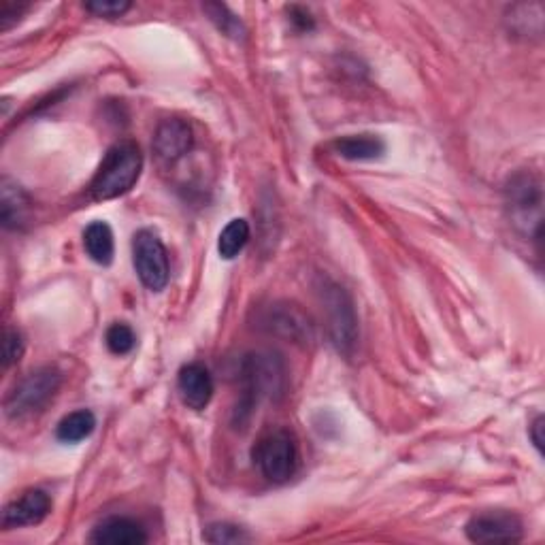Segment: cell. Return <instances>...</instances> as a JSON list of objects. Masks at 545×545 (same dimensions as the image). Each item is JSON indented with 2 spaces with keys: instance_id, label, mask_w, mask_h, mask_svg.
I'll return each instance as SVG.
<instances>
[{
  "instance_id": "6da1fadb",
  "label": "cell",
  "mask_w": 545,
  "mask_h": 545,
  "mask_svg": "<svg viewBox=\"0 0 545 545\" xmlns=\"http://www.w3.org/2000/svg\"><path fill=\"white\" fill-rule=\"evenodd\" d=\"M143 169V154L135 141L111 145L98 167L90 192L96 201H111L135 188Z\"/></svg>"
},
{
  "instance_id": "7a4b0ae2",
  "label": "cell",
  "mask_w": 545,
  "mask_h": 545,
  "mask_svg": "<svg viewBox=\"0 0 545 545\" xmlns=\"http://www.w3.org/2000/svg\"><path fill=\"white\" fill-rule=\"evenodd\" d=\"M284 362L273 352H254L245 356L241 365L243 396L237 407V418L252 414L262 399H273L284 388Z\"/></svg>"
},
{
  "instance_id": "3957f363",
  "label": "cell",
  "mask_w": 545,
  "mask_h": 545,
  "mask_svg": "<svg viewBox=\"0 0 545 545\" xmlns=\"http://www.w3.org/2000/svg\"><path fill=\"white\" fill-rule=\"evenodd\" d=\"M318 294L326 316L330 341H333L341 354L352 356L358 341V320L350 294L328 277H322Z\"/></svg>"
},
{
  "instance_id": "277c9868",
  "label": "cell",
  "mask_w": 545,
  "mask_h": 545,
  "mask_svg": "<svg viewBox=\"0 0 545 545\" xmlns=\"http://www.w3.org/2000/svg\"><path fill=\"white\" fill-rule=\"evenodd\" d=\"M541 205L543 192L539 179L531 173H518L505 186V207L511 224L528 239L541 237Z\"/></svg>"
},
{
  "instance_id": "5b68a950",
  "label": "cell",
  "mask_w": 545,
  "mask_h": 545,
  "mask_svg": "<svg viewBox=\"0 0 545 545\" xmlns=\"http://www.w3.org/2000/svg\"><path fill=\"white\" fill-rule=\"evenodd\" d=\"M299 443L286 428L262 435L254 448V462L260 473L273 484H284L292 480L299 471Z\"/></svg>"
},
{
  "instance_id": "8992f818",
  "label": "cell",
  "mask_w": 545,
  "mask_h": 545,
  "mask_svg": "<svg viewBox=\"0 0 545 545\" xmlns=\"http://www.w3.org/2000/svg\"><path fill=\"white\" fill-rule=\"evenodd\" d=\"M60 384L62 375L56 367H41L28 373L7 396L5 401L7 418L24 420L39 414V411H43L47 403L54 399Z\"/></svg>"
},
{
  "instance_id": "52a82bcc",
  "label": "cell",
  "mask_w": 545,
  "mask_h": 545,
  "mask_svg": "<svg viewBox=\"0 0 545 545\" xmlns=\"http://www.w3.org/2000/svg\"><path fill=\"white\" fill-rule=\"evenodd\" d=\"M132 262H135L137 275L147 290L160 292L167 288L171 275L169 254L154 230L143 228L135 235V241H132Z\"/></svg>"
},
{
  "instance_id": "ba28073f",
  "label": "cell",
  "mask_w": 545,
  "mask_h": 545,
  "mask_svg": "<svg viewBox=\"0 0 545 545\" xmlns=\"http://www.w3.org/2000/svg\"><path fill=\"white\" fill-rule=\"evenodd\" d=\"M258 326L271 335L301 345H309L313 337H316V328H313V322L309 320L307 313L299 305L288 301H279L264 307L258 316Z\"/></svg>"
},
{
  "instance_id": "9c48e42d",
  "label": "cell",
  "mask_w": 545,
  "mask_h": 545,
  "mask_svg": "<svg viewBox=\"0 0 545 545\" xmlns=\"http://www.w3.org/2000/svg\"><path fill=\"white\" fill-rule=\"evenodd\" d=\"M465 533L473 543H518L524 537V524L511 511H484L467 522Z\"/></svg>"
},
{
  "instance_id": "30bf717a",
  "label": "cell",
  "mask_w": 545,
  "mask_h": 545,
  "mask_svg": "<svg viewBox=\"0 0 545 545\" xmlns=\"http://www.w3.org/2000/svg\"><path fill=\"white\" fill-rule=\"evenodd\" d=\"M49 511H52V499L45 490H26L20 499L11 501L3 511L5 528H22L41 524Z\"/></svg>"
},
{
  "instance_id": "8fae6325",
  "label": "cell",
  "mask_w": 545,
  "mask_h": 545,
  "mask_svg": "<svg viewBox=\"0 0 545 545\" xmlns=\"http://www.w3.org/2000/svg\"><path fill=\"white\" fill-rule=\"evenodd\" d=\"M192 145L194 135L188 122L171 118L158 124L154 135V152L162 162H177L192 150Z\"/></svg>"
},
{
  "instance_id": "7c38bea8",
  "label": "cell",
  "mask_w": 545,
  "mask_h": 545,
  "mask_svg": "<svg viewBox=\"0 0 545 545\" xmlns=\"http://www.w3.org/2000/svg\"><path fill=\"white\" fill-rule=\"evenodd\" d=\"M177 390L181 401L194 411H203L213 396V379L201 362H188L177 375Z\"/></svg>"
},
{
  "instance_id": "4fadbf2b",
  "label": "cell",
  "mask_w": 545,
  "mask_h": 545,
  "mask_svg": "<svg viewBox=\"0 0 545 545\" xmlns=\"http://www.w3.org/2000/svg\"><path fill=\"white\" fill-rule=\"evenodd\" d=\"M90 541L98 545H141L147 543V533L132 518L111 516L94 526Z\"/></svg>"
},
{
  "instance_id": "5bb4252c",
  "label": "cell",
  "mask_w": 545,
  "mask_h": 545,
  "mask_svg": "<svg viewBox=\"0 0 545 545\" xmlns=\"http://www.w3.org/2000/svg\"><path fill=\"white\" fill-rule=\"evenodd\" d=\"M333 150L345 160H377L386 154V143L377 135H348L333 143Z\"/></svg>"
},
{
  "instance_id": "9a60e30c",
  "label": "cell",
  "mask_w": 545,
  "mask_h": 545,
  "mask_svg": "<svg viewBox=\"0 0 545 545\" xmlns=\"http://www.w3.org/2000/svg\"><path fill=\"white\" fill-rule=\"evenodd\" d=\"M84 247H86L88 256L96 264L109 267V264L113 262V254H115V243H113V233H111L109 224L92 222L84 233Z\"/></svg>"
},
{
  "instance_id": "2e32d148",
  "label": "cell",
  "mask_w": 545,
  "mask_h": 545,
  "mask_svg": "<svg viewBox=\"0 0 545 545\" xmlns=\"http://www.w3.org/2000/svg\"><path fill=\"white\" fill-rule=\"evenodd\" d=\"M96 428V416L90 409H79L64 416L56 428V437L62 443H79L88 439Z\"/></svg>"
},
{
  "instance_id": "e0dca14e",
  "label": "cell",
  "mask_w": 545,
  "mask_h": 545,
  "mask_svg": "<svg viewBox=\"0 0 545 545\" xmlns=\"http://www.w3.org/2000/svg\"><path fill=\"white\" fill-rule=\"evenodd\" d=\"M3 224L5 228H20L28 216V198L18 184L3 179Z\"/></svg>"
},
{
  "instance_id": "ac0fdd59",
  "label": "cell",
  "mask_w": 545,
  "mask_h": 545,
  "mask_svg": "<svg viewBox=\"0 0 545 545\" xmlns=\"http://www.w3.org/2000/svg\"><path fill=\"white\" fill-rule=\"evenodd\" d=\"M247 241H250V224H247V220H230L220 233L218 252L224 260H233L245 250Z\"/></svg>"
},
{
  "instance_id": "d6986e66",
  "label": "cell",
  "mask_w": 545,
  "mask_h": 545,
  "mask_svg": "<svg viewBox=\"0 0 545 545\" xmlns=\"http://www.w3.org/2000/svg\"><path fill=\"white\" fill-rule=\"evenodd\" d=\"M203 11L209 15V20L216 24L218 30H222L226 37L241 39L245 35V28H243L241 20L237 18V15L230 13V9L226 5L207 3V5H203Z\"/></svg>"
},
{
  "instance_id": "ffe728a7",
  "label": "cell",
  "mask_w": 545,
  "mask_h": 545,
  "mask_svg": "<svg viewBox=\"0 0 545 545\" xmlns=\"http://www.w3.org/2000/svg\"><path fill=\"white\" fill-rule=\"evenodd\" d=\"M205 541L209 543H216V545H226V543H247L252 541V535L245 531V528L237 526V524H230V522H216V524H209L205 528Z\"/></svg>"
},
{
  "instance_id": "44dd1931",
  "label": "cell",
  "mask_w": 545,
  "mask_h": 545,
  "mask_svg": "<svg viewBox=\"0 0 545 545\" xmlns=\"http://www.w3.org/2000/svg\"><path fill=\"white\" fill-rule=\"evenodd\" d=\"M105 341H107V348L111 354L115 356H126L130 354L132 350H135L137 345V337H135V330H132L128 324L124 322H118L109 326L107 335H105Z\"/></svg>"
},
{
  "instance_id": "7402d4cb",
  "label": "cell",
  "mask_w": 545,
  "mask_h": 545,
  "mask_svg": "<svg viewBox=\"0 0 545 545\" xmlns=\"http://www.w3.org/2000/svg\"><path fill=\"white\" fill-rule=\"evenodd\" d=\"M86 11L94 13L96 18H107L115 20L122 18V15L130 9V3H124V0H96V3H86Z\"/></svg>"
},
{
  "instance_id": "603a6c76",
  "label": "cell",
  "mask_w": 545,
  "mask_h": 545,
  "mask_svg": "<svg viewBox=\"0 0 545 545\" xmlns=\"http://www.w3.org/2000/svg\"><path fill=\"white\" fill-rule=\"evenodd\" d=\"M24 354V337L18 333V330L7 328L5 330V343H3V365L9 369L15 365Z\"/></svg>"
},
{
  "instance_id": "cb8c5ba5",
  "label": "cell",
  "mask_w": 545,
  "mask_h": 545,
  "mask_svg": "<svg viewBox=\"0 0 545 545\" xmlns=\"http://www.w3.org/2000/svg\"><path fill=\"white\" fill-rule=\"evenodd\" d=\"M26 9L28 5H18V3H11V0H3V3H0V28L9 30L15 22L20 20V15Z\"/></svg>"
},
{
  "instance_id": "d4e9b609",
  "label": "cell",
  "mask_w": 545,
  "mask_h": 545,
  "mask_svg": "<svg viewBox=\"0 0 545 545\" xmlns=\"http://www.w3.org/2000/svg\"><path fill=\"white\" fill-rule=\"evenodd\" d=\"M290 20H292L294 26H299L301 30H311L313 28V20H311L309 11H305L301 7H292L290 9Z\"/></svg>"
},
{
  "instance_id": "484cf974",
  "label": "cell",
  "mask_w": 545,
  "mask_h": 545,
  "mask_svg": "<svg viewBox=\"0 0 545 545\" xmlns=\"http://www.w3.org/2000/svg\"><path fill=\"white\" fill-rule=\"evenodd\" d=\"M528 435H531L533 445L537 448V452L541 454V450H543V416H537L535 422L528 426Z\"/></svg>"
}]
</instances>
